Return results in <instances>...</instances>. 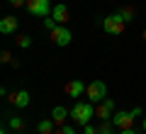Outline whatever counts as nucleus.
Listing matches in <instances>:
<instances>
[{
  "mask_svg": "<svg viewBox=\"0 0 146 134\" xmlns=\"http://www.w3.org/2000/svg\"><path fill=\"white\" fill-rule=\"evenodd\" d=\"M119 15H122V20H124V22H131V20L136 17V10H134L131 5H124V7L119 10Z\"/></svg>",
  "mask_w": 146,
  "mask_h": 134,
  "instance_id": "obj_15",
  "label": "nucleus"
},
{
  "mask_svg": "<svg viewBox=\"0 0 146 134\" xmlns=\"http://www.w3.org/2000/svg\"><path fill=\"white\" fill-rule=\"evenodd\" d=\"M10 5H15V7H20V5H27V0H7Z\"/></svg>",
  "mask_w": 146,
  "mask_h": 134,
  "instance_id": "obj_22",
  "label": "nucleus"
},
{
  "mask_svg": "<svg viewBox=\"0 0 146 134\" xmlns=\"http://www.w3.org/2000/svg\"><path fill=\"white\" fill-rule=\"evenodd\" d=\"M51 17L58 22V25H66V22L71 20V10H68L66 3H56V5L51 7Z\"/></svg>",
  "mask_w": 146,
  "mask_h": 134,
  "instance_id": "obj_8",
  "label": "nucleus"
},
{
  "mask_svg": "<svg viewBox=\"0 0 146 134\" xmlns=\"http://www.w3.org/2000/svg\"><path fill=\"white\" fill-rule=\"evenodd\" d=\"M85 88H88V85L76 78V81L66 83V95H68V98H80V95H85Z\"/></svg>",
  "mask_w": 146,
  "mask_h": 134,
  "instance_id": "obj_9",
  "label": "nucleus"
},
{
  "mask_svg": "<svg viewBox=\"0 0 146 134\" xmlns=\"http://www.w3.org/2000/svg\"><path fill=\"white\" fill-rule=\"evenodd\" d=\"M124 27H127V22L122 20V15H119V12L102 17V29L107 32L110 37H119V34H124Z\"/></svg>",
  "mask_w": 146,
  "mask_h": 134,
  "instance_id": "obj_2",
  "label": "nucleus"
},
{
  "mask_svg": "<svg viewBox=\"0 0 146 134\" xmlns=\"http://www.w3.org/2000/svg\"><path fill=\"white\" fill-rule=\"evenodd\" d=\"M54 132H56L54 119H42V122L36 124V134H54Z\"/></svg>",
  "mask_w": 146,
  "mask_h": 134,
  "instance_id": "obj_13",
  "label": "nucleus"
},
{
  "mask_svg": "<svg viewBox=\"0 0 146 134\" xmlns=\"http://www.w3.org/2000/svg\"><path fill=\"white\" fill-rule=\"evenodd\" d=\"M10 103L15 105V107L25 110L27 105H29V90H15V93L10 95Z\"/></svg>",
  "mask_w": 146,
  "mask_h": 134,
  "instance_id": "obj_11",
  "label": "nucleus"
},
{
  "mask_svg": "<svg viewBox=\"0 0 146 134\" xmlns=\"http://www.w3.org/2000/svg\"><path fill=\"white\" fill-rule=\"evenodd\" d=\"M71 117H73V124H80V127L90 124V119L95 117V103H90V100H78V103H73Z\"/></svg>",
  "mask_w": 146,
  "mask_h": 134,
  "instance_id": "obj_1",
  "label": "nucleus"
},
{
  "mask_svg": "<svg viewBox=\"0 0 146 134\" xmlns=\"http://www.w3.org/2000/svg\"><path fill=\"white\" fill-rule=\"evenodd\" d=\"M115 100L112 98H105L102 103L95 105V117L100 119V122H107V119H112V115H115Z\"/></svg>",
  "mask_w": 146,
  "mask_h": 134,
  "instance_id": "obj_6",
  "label": "nucleus"
},
{
  "mask_svg": "<svg viewBox=\"0 0 146 134\" xmlns=\"http://www.w3.org/2000/svg\"><path fill=\"white\" fill-rule=\"evenodd\" d=\"M25 7L34 17H49L51 15V0H27Z\"/></svg>",
  "mask_w": 146,
  "mask_h": 134,
  "instance_id": "obj_4",
  "label": "nucleus"
},
{
  "mask_svg": "<svg viewBox=\"0 0 146 134\" xmlns=\"http://www.w3.org/2000/svg\"><path fill=\"white\" fill-rule=\"evenodd\" d=\"M0 61H3V63H12V61H15V59H12V51H7V49H5V51L0 54Z\"/></svg>",
  "mask_w": 146,
  "mask_h": 134,
  "instance_id": "obj_20",
  "label": "nucleus"
},
{
  "mask_svg": "<svg viewBox=\"0 0 146 134\" xmlns=\"http://www.w3.org/2000/svg\"><path fill=\"white\" fill-rule=\"evenodd\" d=\"M85 98L90 100V103H102L105 98H107V83L105 81H93L88 83V88H85Z\"/></svg>",
  "mask_w": 146,
  "mask_h": 134,
  "instance_id": "obj_3",
  "label": "nucleus"
},
{
  "mask_svg": "<svg viewBox=\"0 0 146 134\" xmlns=\"http://www.w3.org/2000/svg\"><path fill=\"white\" fill-rule=\"evenodd\" d=\"M0 134H10V132H7V129H3V132H0Z\"/></svg>",
  "mask_w": 146,
  "mask_h": 134,
  "instance_id": "obj_26",
  "label": "nucleus"
},
{
  "mask_svg": "<svg viewBox=\"0 0 146 134\" xmlns=\"http://www.w3.org/2000/svg\"><path fill=\"white\" fill-rule=\"evenodd\" d=\"M141 39H144V41H146V27H144V32H141Z\"/></svg>",
  "mask_w": 146,
  "mask_h": 134,
  "instance_id": "obj_24",
  "label": "nucleus"
},
{
  "mask_svg": "<svg viewBox=\"0 0 146 134\" xmlns=\"http://www.w3.org/2000/svg\"><path fill=\"white\" fill-rule=\"evenodd\" d=\"M49 34H51V41L56 44V47H68V44H71V39H73V32L68 29L66 25H56Z\"/></svg>",
  "mask_w": 146,
  "mask_h": 134,
  "instance_id": "obj_5",
  "label": "nucleus"
},
{
  "mask_svg": "<svg viewBox=\"0 0 146 134\" xmlns=\"http://www.w3.org/2000/svg\"><path fill=\"white\" fill-rule=\"evenodd\" d=\"M15 44H17L20 49H29V47H32V37H27V34H17V37H15Z\"/></svg>",
  "mask_w": 146,
  "mask_h": 134,
  "instance_id": "obj_16",
  "label": "nucleus"
},
{
  "mask_svg": "<svg viewBox=\"0 0 146 134\" xmlns=\"http://www.w3.org/2000/svg\"><path fill=\"white\" fill-rule=\"evenodd\" d=\"M83 134H100V127H93V124H85Z\"/></svg>",
  "mask_w": 146,
  "mask_h": 134,
  "instance_id": "obj_21",
  "label": "nucleus"
},
{
  "mask_svg": "<svg viewBox=\"0 0 146 134\" xmlns=\"http://www.w3.org/2000/svg\"><path fill=\"white\" fill-rule=\"evenodd\" d=\"M115 132V124H112V119H107V122H100V134H112Z\"/></svg>",
  "mask_w": 146,
  "mask_h": 134,
  "instance_id": "obj_17",
  "label": "nucleus"
},
{
  "mask_svg": "<svg viewBox=\"0 0 146 134\" xmlns=\"http://www.w3.org/2000/svg\"><path fill=\"white\" fill-rule=\"evenodd\" d=\"M119 134H136V132H134V127H131V129H119Z\"/></svg>",
  "mask_w": 146,
  "mask_h": 134,
  "instance_id": "obj_23",
  "label": "nucleus"
},
{
  "mask_svg": "<svg viewBox=\"0 0 146 134\" xmlns=\"http://www.w3.org/2000/svg\"><path fill=\"white\" fill-rule=\"evenodd\" d=\"M7 129L22 134V132H25V119H22V117H7Z\"/></svg>",
  "mask_w": 146,
  "mask_h": 134,
  "instance_id": "obj_14",
  "label": "nucleus"
},
{
  "mask_svg": "<svg viewBox=\"0 0 146 134\" xmlns=\"http://www.w3.org/2000/svg\"><path fill=\"white\" fill-rule=\"evenodd\" d=\"M56 25H58V22H56V20H54V17H51V15H49V17H44V27H46V29H49V32H51V29H54V27H56Z\"/></svg>",
  "mask_w": 146,
  "mask_h": 134,
  "instance_id": "obj_19",
  "label": "nucleus"
},
{
  "mask_svg": "<svg viewBox=\"0 0 146 134\" xmlns=\"http://www.w3.org/2000/svg\"><path fill=\"white\" fill-rule=\"evenodd\" d=\"M54 134H76V127L73 124H63V127H56Z\"/></svg>",
  "mask_w": 146,
  "mask_h": 134,
  "instance_id": "obj_18",
  "label": "nucleus"
},
{
  "mask_svg": "<svg viewBox=\"0 0 146 134\" xmlns=\"http://www.w3.org/2000/svg\"><path fill=\"white\" fill-rule=\"evenodd\" d=\"M141 127H144V132H146V117H144V124H141Z\"/></svg>",
  "mask_w": 146,
  "mask_h": 134,
  "instance_id": "obj_25",
  "label": "nucleus"
},
{
  "mask_svg": "<svg viewBox=\"0 0 146 134\" xmlns=\"http://www.w3.org/2000/svg\"><path fill=\"white\" fill-rule=\"evenodd\" d=\"M66 117H71V110H66L63 105H56V107L51 110V119L56 127H63L66 124Z\"/></svg>",
  "mask_w": 146,
  "mask_h": 134,
  "instance_id": "obj_12",
  "label": "nucleus"
},
{
  "mask_svg": "<svg viewBox=\"0 0 146 134\" xmlns=\"http://www.w3.org/2000/svg\"><path fill=\"white\" fill-rule=\"evenodd\" d=\"M17 27H20V22H17V17L12 15H5L3 20H0V34H15Z\"/></svg>",
  "mask_w": 146,
  "mask_h": 134,
  "instance_id": "obj_10",
  "label": "nucleus"
},
{
  "mask_svg": "<svg viewBox=\"0 0 146 134\" xmlns=\"http://www.w3.org/2000/svg\"><path fill=\"white\" fill-rule=\"evenodd\" d=\"M112 124H115L117 129H131V124H134V112L117 110V112L112 115Z\"/></svg>",
  "mask_w": 146,
  "mask_h": 134,
  "instance_id": "obj_7",
  "label": "nucleus"
}]
</instances>
